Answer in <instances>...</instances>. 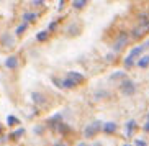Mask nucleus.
<instances>
[{
  "label": "nucleus",
  "instance_id": "obj_1",
  "mask_svg": "<svg viewBox=\"0 0 149 146\" xmlns=\"http://www.w3.org/2000/svg\"><path fill=\"white\" fill-rule=\"evenodd\" d=\"M143 51H144V46H143V44H139V46H134V48L130 51V54L125 58V66H126V69H130V67L134 66L136 61L141 58Z\"/></svg>",
  "mask_w": 149,
  "mask_h": 146
},
{
  "label": "nucleus",
  "instance_id": "obj_2",
  "mask_svg": "<svg viewBox=\"0 0 149 146\" xmlns=\"http://www.w3.org/2000/svg\"><path fill=\"white\" fill-rule=\"evenodd\" d=\"M102 126H103V123H102V120H95V122H92L90 125H87L85 128H84V136L87 138H93L97 135V133L102 130Z\"/></svg>",
  "mask_w": 149,
  "mask_h": 146
},
{
  "label": "nucleus",
  "instance_id": "obj_3",
  "mask_svg": "<svg viewBox=\"0 0 149 146\" xmlns=\"http://www.w3.org/2000/svg\"><path fill=\"white\" fill-rule=\"evenodd\" d=\"M121 94L123 95H128V97H131L136 94V84L133 82L131 79H123L121 80Z\"/></svg>",
  "mask_w": 149,
  "mask_h": 146
},
{
  "label": "nucleus",
  "instance_id": "obj_4",
  "mask_svg": "<svg viewBox=\"0 0 149 146\" xmlns=\"http://www.w3.org/2000/svg\"><path fill=\"white\" fill-rule=\"evenodd\" d=\"M128 38H130V35H128L126 31H120L118 36H116V40H115V43H113V51H120L123 46H126Z\"/></svg>",
  "mask_w": 149,
  "mask_h": 146
},
{
  "label": "nucleus",
  "instance_id": "obj_5",
  "mask_svg": "<svg viewBox=\"0 0 149 146\" xmlns=\"http://www.w3.org/2000/svg\"><path fill=\"white\" fill-rule=\"evenodd\" d=\"M31 98H33L35 105H38V107H46V103H48V97L43 92H40V90L31 92Z\"/></svg>",
  "mask_w": 149,
  "mask_h": 146
},
{
  "label": "nucleus",
  "instance_id": "obj_6",
  "mask_svg": "<svg viewBox=\"0 0 149 146\" xmlns=\"http://www.w3.org/2000/svg\"><path fill=\"white\" fill-rule=\"evenodd\" d=\"M0 43L3 44L5 48H13V44H15V38L10 33H3V35L0 36Z\"/></svg>",
  "mask_w": 149,
  "mask_h": 146
},
{
  "label": "nucleus",
  "instance_id": "obj_7",
  "mask_svg": "<svg viewBox=\"0 0 149 146\" xmlns=\"http://www.w3.org/2000/svg\"><path fill=\"white\" fill-rule=\"evenodd\" d=\"M18 64H20V61H18V58L15 54H10L8 58L5 59V67L7 69H17Z\"/></svg>",
  "mask_w": 149,
  "mask_h": 146
},
{
  "label": "nucleus",
  "instance_id": "obj_8",
  "mask_svg": "<svg viewBox=\"0 0 149 146\" xmlns=\"http://www.w3.org/2000/svg\"><path fill=\"white\" fill-rule=\"evenodd\" d=\"M67 79H70L75 85H77V84H80V82H84L85 77H84V74H80V72H77V71H70V72H67Z\"/></svg>",
  "mask_w": 149,
  "mask_h": 146
},
{
  "label": "nucleus",
  "instance_id": "obj_9",
  "mask_svg": "<svg viewBox=\"0 0 149 146\" xmlns=\"http://www.w3.org/2000/svg\"><path fill=\"white\" fill-rule=\"evenodd\" d=\"M64 122V117H62V113H56V115H53L51 118L48 120V126H51V128H54L56 125L62 123Z\"/></svg>",
  "mask_w": 149,
  "mask_h": 146
},
{
  "label": "nucleus",
  "instance_id": "obj_10",
  "mask_svg": "<svg viewBox=\"0 0 149 146\" xmlns=\"http://www.w3.org/2000/svg\"><path fill=\"white\" fill-rule=\"evenodd\" d=\"M134 126H136V122L134 120H128L126 125H125V136H131L133 133H134Z\"/></svg>",
  "mask_w": 149,
  "mask_h": 146
},
{
  "label": "nucleus",
  "instance_id": "obj_11",
  "mask_svg": "<svg viewBox=\"0 0 149 146\" xmlns=\"http://www.w3.org/2000/svg\"><path fill=\"white\" fill-rule=\"evenodd\" d=\"M102 130H103V133H107V135H111V133L116 131V123H115V122H107V123H103Z\"/></svg>",
  "mask_w": 149,
  "mask_h": 146
},
{
  "label": "nucleus",
  "instance_id": "obj_12",
  "mask_svg": "<svg viewBox=\"0 0 149 146\" xmlns=\"http://www.w3.org/2000/svg\"><path fill=\"white\" fill-rule=\"evenodd\" d=\"M53 130H56V131L61 133V135H67V133H70V126H69V125H66L64 122H62V123H59V125H56Z\"/></svg>",
  "mask_w": 149,
  "mask_h": 146
},
{
  "label": "nucleus",
  "instance_id": "obj_13",
  "mask_svg": "<svg viewBox=\"0 0 149 146\" xmlns=\"http://www.w3.org/2000/svg\"><path fill=\"white\" fill-rule=\"evenodd\" d=\"M136 66L141 67V69H146L149 66V54H144V56H141L138 61H136Z\"/></svg>",
  "mask_w": 149,
  "mask_h": 146
},
{
  "label": "nucleus",
  "instance_id": "obj_14",
  "mask_svg": "<svg viewBox=\"0 0 149 146\" xmlns=\"http://www.w3.org/2000/svg\"><path fill=\"white\" fill-rule=\"evenodd\" d=\"M22 18H23V22L25 23H31V22H36L38 15H36V12H25Z\"/></svg>",
  "mask_w": 149,
  "mask_h": 146
},
{
  "label": "nucleus",
  "instance_id": "obj_15",
  "mask_svg": "<svg viewBox=\"0 0 149 146\" xmlns=\"http://www.w3.org/2000/svg\"><path fill=\"white\" fill-rule=\"evenodd\" d=\"M144 33H146V30H144L143 27H139V25H138V27L133 30V38H134V40H139L141 36L144 35Z\"/></svg>",
  "mask_w": 149,
  "mask_h": 146
},
{
  "label": "nucleus",
  "instance_id": "obj_16",
  "mask_svg": "<svg viewBox=\"0 0 149 146\" xmlns=\"http://www.w3.org/2000/svg\"><path fill=\"white\" fill-rule=\"evenodd\" d=\"M48 38H49V31L48 30H43V31H40V33L36 35V41H40V43H44Z\"/></svg>",
  "mask_w": 149,
  "mask_h": 146
},
{
  "label": "nucleus",
  "instance_id": "obj_17",
  "mask_svg": "<svg viewBox=\"0 0 149 146\" xmlns=\"http://www.w3.org/2000/svg\"><path fill=\"white\" fill-rule=\"evenodd\" d=\"M110 79H111V80H120V79H126V74H125V71H115L113 74L110 75Z\"/></svg>",
  "mask_w": 149,
  "mask_h": 146
},
{
  "label": "nucleus",
  "instance_id": "obj_18",
  "mask_svg": "<svg viewBox=\"0 0 149 146\" xmlns=\"http://www.w3.org/2000/svg\"><path fill=\"white\" fill-rule=\"evenodd\" d=\"M23 135H25V128L22 126V128H17L13 133H10V138H12V140H18V138L23 136Z\"/></svg>",
  "mask_w": 149,
  "mask_h": 146
},
{
  "label": "nucleus",
  "instance_id": "obj_19",
  "mask_svg": "<svg viewBox=\"0 0 149 146\" xmlns=\"http://www.w3.org/2000/svg\"><path fill=\"white\" fill-rule=\"evenodd\" d=\"M17 123H20V120H18L15 115H8V117H7V125H8V126H13V125H17Z\"/></svg>",
  "mask_w": 149,
  "mask_h": 146
},
{
  "label": "nucleus",
  "instance_id": "obj_20",
  "mask_svg": "<svg viewBox=\"0 0 149 146\" xmlns=\"http://www.w3.org/2000/svg\"><path fill=\"white\" fill-rule=\"evenodd\" d=\"M26 28H28V23L22 22V23H20V25L17 27V35H23V33L26 31Z\"/></svg>",
  "mask_w": 149,
  "mask_h": 146
},
{
  "label": "nucleus",
  "instance_id": "obj_21",
  "mask_svg": "<svg viewBox=\"0 0 149 146\" xmlns=\"http://www.w3.org/2000/svg\"><path fill=\"white\" fill-rule=\"evenodd\" d=\"M62 87H64V89H72V87H75V84L70 79H67V77H66V79H62Z\"/></svg>",
  "mask_w": 149,
  "mask_h": 146
},
{
  "label": "nucleus",
  "instance_id": "obj_22",
  "mask_svg": "<svg viewBox=\"0 0 149 146\" xmlns=\"http://www.w3.org/2000/svg\"><path fill=\"white\" fill-rule=\"evenodd\" d=\"M87 5V0H79V2H72V7L74 8H84Z\"/></svg>",
  "mask_w": 149,
  "mask_h": 146
},
{
  "label": "nucleus",
  "instance_id": "obj_23",
  "mask_svg": "<svg viewBox=\"0 0 149 146\" xmlns=\"http://www.w3.org/2000/svg\"><path fill=\"white\" fill-rule=\"evenodd\" d=\"M51 80H53V84L56 85V87L62 89V80H59V79H57V77H53V79H51Z\"/></svg>",
  "mask_w": 149,
  "mask_h": 146
},
{
  "label": "nucleus",
  "instance_id": "obj_24",
  "mask_svg": "<svg viewBox=\"0 0 149 146\" xmlns=\"http://www.w3.org/2000/svg\"><path fill=\"white\" fill-rule=\"evenodd\" d=\"M57 28V20H54V22H51L49 23V28H48V31H54Z\"/></svg>",
  "mask_w": 149,
  "mask_h": 146
},
{
  "label": "nucleus",
  "instance_id": "obj_25",
  "mask_svg": "<svg viewBox=\"0 0 149 146\" xmlns=\"http://www.w3.org/2000/svg\"><path fill=\"white\" fill-rule=\"evenodd\" d=\"M134 146H148V143H146L144 140H139V138H138L134 141Z\"/></svg>",
  "mask_w": 149,
  "mask_h": 146
},
{
  "label": "nucleus",
  "instance_id": "obj_26",
  "mask_svg": "<svg viewBox=\"0 0 149 146\" xmlns=\"http://www.w3.org/2000/svg\"><path fill=\"white\" fill-rule=\"evenodd\" d=\"M35 133L36 135H43V126H35Z\"/></svg>",
  "mask_w": 149,
  "mask_h": 146
},
{
  "label": "nucleus",
  "instance_id": "obj_27",
  "mask_svg": "<svg viewBox=\"0 0 149 146\" xmlns=\"http://www.w3.org/2000/svg\"><path fill=\"white\" fill-rule=\"evenodd\" d=\"M144 131H146V133H149V120L146 122V125H144Z\"/></svg>",
  "mask_w": 149,
  "mask_h": 146
},
{
  "label": "nucleus",
  "instance_id": "obj_28",
  "mask_svg": "<svg viewBox=\"0 0 149 146\" xmlns=\"http://www.w3.org/2000/svg\"><path fill=\"white\" fill-rule=\"evenodd\" d=\"M31 5H44V2H40V0H38V2H35V0H33V2H31Z\"/></svg>",
  "mask_w": 149,
  "mask_h": 146
},
{
  "label": "nucleus",
  "instance_id": "obj_29",
  "mask_svg": "<svg viewBox=\"0 0 149 146\" xmlns=\"http://www.w3.org/2000/svg\"><path fill=\"white\" fill-rule=\"evenodd\" d=\"M54 146H67V145H66V143H64V141H57V143H56V145H54Z\"/></svg>",
  "mask_w": 149,
  "mask_h": 146
},
{
  "label": "nucleus",
  "instance_id": "obj_30",
  "mask_svg": "<svg viewBox=\"0 0 149 146\" xmlns=\"http://www.w3.org/2000/svg\"><path fill=\"white\" fill-rule=\"evenodd\" d=\"M77 146H88V143H85V141H82V143H79Z\"/></svg>",
  "mask_w": 149,
  "mask_h": 146
},
{
  "label": "nucleus",
  "instance_id": "obj_31",
  "mask_svg": "<svg viewBox=\"0 0 149 146\" xmlns=\"http://www.w3.org/2000/svg\"><path fill=\"white\" fill-rule=\"evenodd\" d=\"M88 146H102V143H92V145H88Z\"/></svg>",
  "mask_w": 149,
  "mask_h": 146
},
{
  "label": "nucleus",
  "instance_id": "obj_32",
  "mask_svg": "<svg viewBox=\"0 0 149 146\" xmlns=\"http://www.w3.org/2000/svg\"><path fill=\"white\" fill-rule=\"evenodd\" d=\"M123 146H133V145H128V143H126V145H123Z\"/></svg>",
  "mask_w": 149,
  "mask_h": 146
},
{
  "label": "nucleus",
  "instance_id": "obj_33",
  "mask_svg": "<svg viewBox=\"0 0 149 146\" xmlns=\"http://www.w3.org/2000/svg\"><path fill=\"white\" fill-rule=\"evenodd\" d=\"M148 120H149V115H148Z\"/></svg>",
  "mask_w": 149,
  "mask_h": 146
},
{
  "label": "nucleus",
  "instance_id": "obj_34",
  "mask_svg": "<svg viewBox=\"0 0 149 146\" xmlns=\"http://www.w3.org/2000/svg\"><path fill=\"white\" fill-rule=\"evenodd\" d=\"M0 130H2V126H0Z\"/></svg>",
  "mask_w": 149,
  "mask_h": 146
}]
</instances>
